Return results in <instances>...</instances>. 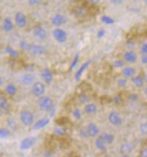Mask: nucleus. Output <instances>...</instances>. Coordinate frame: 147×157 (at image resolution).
Instances as JSON below:
<instances>
[{"mask_svg":"<svg viewBox=\"0 0 147 157\" xmlns=\"http://www.w3.org/2000/svg\"><path fill=\"white\" fill-rule=\"evenodd\" d=\"M37 106L40 112L49 114V113L52 112V111L54 110L55 102L51 97L44 95L43 97H40L37 98Z\"/></svg>","mask_w":147,"mask_h":157,"instance_id":"obj_1","label":"nucleus"},{"mask_svg":"<svg viewBox=\"0 0 147 157\" xmlns=\"http://www.w3.org/2000/svg\"><path fill=\"white\" fill-rule=\"evenodd\" d=\"M19 121L25 127H32L35 122V116L29 109H23L19 113Z\"/></svg>","mask_w":147,"mask_h":157,"instance_id":"obj_2","label":"nucleus"},{"mask_svg":"<svg viewBox=\"0 0 147 157\" xmlns=\"http://www.w3.org/2000/svg\"><path fill=\"white\" fill-rule=\"evenodd\" d=\"M47 91V85L43 81H36L31 86V92L33 97H38L44 96Z\"/></svg>","mask_w":147,"mask_h":157,"instance_id":"obj_3","label":"nucleus"},{"mask_svg":"<svg viewBox=\"0 0 147 157\" xmlns=\"http://www.w3.org/2000/svg\"><path fill=\"white\" fill-rule=\"evenodd\" d=\"M28 52L34 57H41L48 53V48L43 44L38 43H31Z\"/></svg>","mask_w":147,"mask_h":157,"instance_id":"obj_4","label":"nucleus"},{"mask_svg":"<svg viewBox=\"0 0 147 157\" xmlns=\"http://www.w3.org/2000/svg\"><path fill=\"white\" fill-rule=\"evenodd\" d=\"M52 37L54 40L59 44H64L68 39V33L62 28H55L52 30Z\"/></svg>","mask_w":147,"mask_h":157,"instance_id":"obj_5","label":"nucleus"},{"mask_svg":"<svg viewBox=\"0 0 147 157\" xmlns=\"http://www.w3.org/2000/svg\"><path fill=\"white\" fill-rule=\"evenodd\" d=\"M108 122L114 127H120L123 124V119L120 113L116 111H111L108 113L107 116Z\"/></svg>","mask_w":147,"mask_h":157,"instance_id":"obj_6","label":"nucleus"},{"mask_svg":"<svg viewBox=\"0 0 147 157\" xmlns=\"http://www.w3.org/2000/svg\"><path fill=\"white\" fill-rule=\"evenodd\" d=\"M37 77L35 76L33 72H29L26 71L24 74L20 77L19 82L23 86H31L35 82H36Z\"/></svg>","mask_w":147,"mask_h":157,"instance_id":"obj_7","label":"nucleus"},{"mask_svg":"<svg viewBox=\"0 0 147 157\" xmlns=\"http://www.w3.org/2000/svg\"><path fill=\"white\" fill-rule=\"evenodd\" d=\"M32 33H33V37H36L37 39L40 41L46 40L48 37V33L46 31V29L40 24L34 25L33 30H32Z\"/></svg>","mask_w":147,"mask_h":157,"instance_id":"obj_8","label":"nucleus"},{"mask_svg":"<svg viewBox=\"0 0 147 157\" xmlns=\"http://www.w3.org/2000/svg\"><path fill=\"white\" fill-rule=\"evenodd\" d=\"M14 24L20 29H25L28 25V17L23 12H17L14 15Z\"/></svg>","mask_w":147,"mask_h":157,"instance_id":"obj_9","label":"nucleus"},{"mask_svg":"<svg viewBox=\"0 0 147 157\" xmlns=\"http://www.w3.org/2000/svg\"><path fill=\"white\" fill-rule=\"evenodd\" d=\"M40 77L46 85H50L54 80V74L51 69L48 67H43L40 71Z\"/></svg>","mask_w":147,"mask_h":157,"instance_id":"obj_10","label":"nucleus"},{"mask_svg":"<svg viewBox=\"0 0 147 157\" xmlns=\"http://www.w3.org/2000/svg\"><path fill=\"white\" fill-rule=\"evenodd\" d=\"M37 142L36 136H28L23 138L19 143V149L21 151H28L34 146Z\"/></svg>","mask_w":147,"mask_h":157,"instance_id":"obj_11","label":"nucleus"},{"mask_svg":"<svg viewBox=\"0 0 147 157\" xmlns=\"http://www.w3.org/2000/svg\"><path fill=\"white\" fill-rule=\"evenodd\" d=\"M11 110V105L9 102V98L4 93L0 92V112L3 114L9 113Z\"/></svg>","mask_w":147,"mask_h":157,"instance_id":"obj_12","label":"nucleus"},{"mask_svg":"<svg viewBox=\"0 0 147 157\" xmlns=\"http://www.w3.org/2000/svg\"><path fill=\"white\" fill-rule=\"evenodd\" d=\"M122 59L126 63L128 64H135L138 61V55L133 50H127L124 52L122 55Z\"/></svg>","mask_w":147,"mask_h":157,"instance_id":"obj_13","label":"nucleus"},{"mask_svg":"<svg viewBox=\"0 0 147 157\" xmlns=\"http://www.w3.org/2000/svg\"><path fill=\"white\" fill-rule=\"evenodd\" d=\"M4 94L9 97H16L18 93V86L14 82H9L4 86Z\"/></svg>","mask_w":147,"mask_h":157,"instance_id":"obj_14","label":"nucleus"},{"mask_svg":"<svg viewBox=\"0 0 147 157\" xmlns=\"http://www.w3.org/2000/svg\"><path fill=\"white\" fill-rule=\"evenodd\" d=\"M86 129L88 132V135H89V137L90 138H96L97 136H99L100 134H101V131H100L99 126L96 125V123L91 121V122H89L87 124V126H86Z\"/></svg>","mask_w":147,"mask_h":157,"instance_id":"obj_15","label":"nucleus"},{"mask_svg":"<svg viewBox=\"0 0 147 157\" xmlns=\"http://www.w3.org/2000/svg\"><path fill=\"white\" fill-rule=\"evenodd\" d=\"M97 112H98V106L96 103L89 102L83 106L82 112H83V114L87 115V116L92 117V116H95Z\"/></svg>","mask_w":147,"mask_h":157,"instance_id":"obj_16","label":"nucleus"},{"mask_svg":"<svg viewBox=\"0 0 147 157\" xmlns=\"http://www.w3.org/2000/svg\"><path fill=\"white\" fill-rule=\"evenodd\" d=\"M67 23V18L63 14L61 13H56L51 17L52 25L55 28H61Z\"/></svg>","mask_w":147,"mask_h":157,"instance_id":"obj_17","label":"nucleus"},{"mask_svg":"<svg viewBox=\"0 0 147 157\" xmlns=\"http://www.w3.org/2000/svg\"><path fill=\"white\" fill-rule=\"evenodd\" d=\"M121 74L122 77H125L126 79H130L131 77L137 75V71L136 67L132 66H125L121 71Z\"/></svg>","mask_w":147,"mask_h":157,"instance_id":"obj_18","label":"nucleus"},{"mask_svg":"<svg viewBox=\"0 0 147 157\" xmlns=\"http://www.w3.org/2000/svg\"><path fill=\"white\" fill-rule=\"evenodd\" d=\"M49 123H50V118L49 117H43V118L36 121L33 123V125L32 126V129L33 131H39L41 129L44 128L46 126H48Z\"/></svg>","mask_w":147,"mask_h":157,"instance_id":"obj_19","label":"nucleus"},{"mask_svg":"<svg viewBox=\"0 0 147 157\" xmlns=\"http://www.w3.org/2000/svg\"><path fill=\"white\" fill-rule=\"evenodd\" d=\"M91 62H92V60L90 59V60H87V62H85V63H83L82 65L80 66L78 70H77L76 72H75V74H74V79H75V81H76V82L80 81V79L82 78V75L84 73V71L88 68V67L90 66Z\"/></svg>","mask_w":147,"mask_h":157,"instance_id":"obj_20","label":"nucleus"},{"mask_svg":"<svg viewBox=\"0 0 147 157\" xmlns=\"http://www.w3.org/2000/svg\"><path fill=\"white\" fill-rule=\"evenodd\" d=\"M94 145H95V147L96 148V150L99 151L106 153L108 151V146L105 143L104 140L100 137V136L94 139Z\"/></svg>","mask_w":147,"mask_h":157,"instance_id":"obj_21","label":"nucleus"},{"mask_svg":"<svg viewBox=\"0 0 147 157\" xmlns=\"http://www.w3.org/2000/svg\"><path fill=\"white\" fill-rule=\"evenodd\" d=\"M4 52L7 55H9L12 59H14V60L19 59L20 57H21L20 52L17 51V49L14 48L12 46H5V48H4Z\"/></svg>","mask_w":147,"mask_h":157,"instance_id":"obj_22","label":"nucleus"},{"mask_svg":"<svg viewBox=\"0 0 147 157\" xmlns=\"http://www.w3.org/2000/svg\"><path fill=\"white\" fill-rule=\"evenodd\" d=\"M14 23L11 17H7L2 22V29L5 33H10L14 29Z\"/></svg>","mask_w":147,"mask_h":157,"instance_id":"obj_23","label":"nucleus"},{"mask_svg":"<svg viewBox=\"0 0 147 157\" xmlns=\"http://www.w3.org/2000/svg\"><path fill=\"white\" fill-rule=\"evenodd\" d=\"M130 82L132 83L135 87L136 88H142L145 86V79L141 76L136 75L135 77H131L130 79Z\"/></svg>","mask_w":147,"mask_h":157,"instance_id":"obj_24","label":"nucleus"},{"mask_svg":"<svg viewBox=\"0 0 147 157\" xmlns=\"http://www.w3.org/2000/svg\"><path fill=\"white\" fill-rule=\"evenodd\" d=\"M100 137L104 140L105 143L107 146L111 145L115 140V135L112 134V133H110V132H101Z\"/></svg>","mask_w":147,"mask_h":157,"instance_id":"obj_25","label":"nucleus"},{"mask_svg":"<svg viewBox=\"0 0 147 157\" xmlns=\"http://www.w3.org/2000/svg\"><path fill=\"white\" fill-rule=\"evenodd\" d=\"M134 150V146L131 143L124 142L120 146V152L122 155H130Z\"/></svg>","mask_w":147,"mask_h":157,"instance_id":"obj_26","label":"nucleus"},{"mask_svg":"<svg viewBox=\"0 0 147 157\" xmlns=\"http://www.w3.org/2000/svg\"><path fill=\"white\" fill-rule=\"evenodd\" d=\"M6 126H7V128L9 129L11 132H15L18 127L17 122L15 120V118L11 117H9L6 119Z\"/></svg>","mask_w":147,"mask_h":157,"instance_id":"obj_27","label":"nucleus"},{"mask_svg":"<svg viewBox=\"0 0 147 157\" xmlns=\"http://www.w3.org/2000/svg\"><path fill=\"white\" fill-rule=\"evenodd\" d=\"M77 101H78V103L84 106L87 103L91 102V97L87 93H81V94L78 95Z\"/></svg>","mask_w":147,"mask_h":157,"instance_id":"obj_28","label":"nucleus"},{"mask_svg":"<svg viewBox=\"0 0 147 157\" xmlns=\"http://www.w3.org/2000/svg\"><path fill=\"white\" fill-rule=\"evenodd\" d=\"M82 114L83 112L80 108L78 107H75L73 110L72 111V116L76 121H81L82 118Z\"/></svg>","mask_w":147,"mask_h":157,"instance_id":"obj_29","label":"nucleus"},{"mask_svg":"<svg viewBox=\"0 0 147 157\" xmlns=\"http://www.w3.org/2000/svg\"><path fill=\"white\" fill-rule=\"evenodd\" d=\"M128 84V79L125 78V77H120L119 79L116 81V86L120 89H124L126 87Z\"/></svg>","mask_w":147,"mask_h":157,"instance_id":"obj_30","label":"nucleus"},{"mask_svg":"<svg viewBox=\"0 0 147 157\" xmlns=\"http://www.w3.org/2000/svg\"><path fill=\"white\" fill-rule=\"evenodd\" d=\"M54 135H56L57 136H64L67 135V131L62 126H55L52 131Z\"/></svg>","mask_w":147,"mask_h":157,"instance_id":"obj_31","label":"nucleus"},{"mask_svg":"<svg viewBox=\"0 0 147 157\" xmlns=\"http://www.w3.org/2000/svg\"><path fill=\"white\" fill-rule=\"evenodd\" d=\"M101 21L102 23H103L106 25H112L115 23V20L113 17H110L108 15H103L101 17Z\"/></svg>","mask_w":147,"mask_h":157,"instance_id":"obj_32","label":"nucleus"},{"mask_svg":"<svg viewBox=\"0 0 147 157\" xmlns=\"http://www.w3.org/2000/svg\"><path fill=\"white\" fill-rule=\"evenodd\" d=\"M30 44L31 43H29V41L25 40V39H22L18 43V46H19V48L21 49V51L28 52L29 47H30Z\"/></svg>","mask_w":147,"mask_h":157,"instance_id":"obj_33","label":"nucleus"},{"mask_svg":"<svg viewBox=\"0 0 147 157\" xmlns=\"http://www.w3.org/2000/svg\"><path fill=\"white\" fill-rule=\"evenodd\" d=\"M79 59H80V54L79 53H76L75 56L73 57V59L72 61L71 64H70V67H69V71H72L76 66L77 64L79 63Z\"/></svg>","mask_w":147,"mask_h":157,"instance_id":"obj_34","label":"nucleus"},{"mask_svg":"<svg viewBox=\"0 0 147 157\" xmlns=\"http://www.w3.org/2000/svg\"><path fill=\"white\" fill-rule=\"evenodd\" d=\"M126 66V63L123 59H116L112 63V67L116 69H122Z\"/></svg>","mask_w":147,"mask_h":157,"instance_id":"obj_35","label":"nucleus"},{"mask_svg":"<svg viewBox=\"0 0 147 157\" xmlns=\"http://www.w3.org/2000/svg\"><path fill=\"white\" fill-rule=\"evenodd\" d=\"M139 133L141 136H147V121L141 123L139 126Z\"/></svg>","mask_w":147,"mask_h":157,"instance_id":"obj_36","label":"nucleus"},{"mask_svg":"<svg viewBox=\"0 0 147 157\" xmlns=\"http://www.w3.org/2000/svg\"><path fill=\"white\" fill-rule=\"evenodd\" d=\"M11 131L8 128H1L0 129V138L1 139H4L9 137L11 134Z\"/></svg>","mask_w":147,"mask_h":157,"instance_id":"obj_37","label":"nucleus"},{"mask_svg":"<svg viewBox=\"0 0 147 157\" xmlns=\"http://www.w3.org/2000/svg\"><path fill=\"white\" fill-rule=\"evenodd\" d=\"M78 135H79V136L81 137L82 139H84V140H86V139H88V138H90V137H89V135H88L87 131V129H86V127L80 129L79 132H78Z\"/></svg>","mask_w":147,"mask_h":157,"instance_id":"obj_38","label":"nucleus"},{"mask_svg":"<svg viewBox=\"0 0 147 157\" xmlns=\"http://www.w3.org/2000/svg\"><path fill=\"white\" fill-rule=\"evenodd\" d=\"M127 100L129 101H130V102H136V101H138V94H136V93H130V94L128 95Z\"/></svg>","mask_w":147,"mask_h":157,"instance_id":"obj_39","label":"nucleus"},{"mask_svg":"<svg viewBox=\"0 0 147 157\" xmlns=\"http://www.w3.org/2000/svg\"><path fill=\"white\" fill-rule=\"evenodd\" d=\"M106 30H105L104 29H101L98 30V32H97L96 37H97L98 39H102V38H103V37L106 36Z\"/></svg>","mask_w":147,"mask_h":157,"instance_id":"obj_40","label":"nucleus"},{"mask_svg":"<svg viewBox=\"0 0 147 157\" xmlns=\"http://www.w3.org/2000/svg\"><path fill=\"white\" fill-rule=\"evenodd\" d=\"M138 157H147V146H144L140 150Z\"/></svg>","mask_w":147,"mask_h":157,"instance_id":"obj_41","label":"nucleus"},{"mask_svg":"<svg viewBox=\"0 0 147 157\" xmlns=\"http://www.w3.org/2000/svg\"><path fill=\"white\" fill-rule=\"evenodd\" d=\"M140 52H141V56L147 55V42L146 43H144L141 46Z\"/></svg>","mask_w":147,"mask_h":157,"instance_id":"obj_42","label":"nucleus"},{"mask_svg":"<svg viewBox=\"0 0 147 157\" xmlns=\"http://www.w3.org/2000/svg\"><path fill=\"white\" fill-rule=\"evenodd\" d=\"M42 2L43 0H29V4L31 7H35V6L39 5Z\"/></svg>","mask_w":147,"mask_h":157,"instance_id":"obj_43","label":"nucleus"},{"mask_svg":"<svg viewBox=\"0 0 147 157\" xmlns=\"http://www.w3.org/2000/svg\"><path fill=\"white\" fill-rule=\"evenodd\" d=\"M113 101L116 104H121L123 101V99H122V97L121 96H115L113 97Z\"/></svg>","mask_w":147,"mask_h":157,"instance_id":"obj_44","label":"nucleus"},{"mask_svg":"<svg viewBox=\"0 0 147 157\" xmlns=\"http://www.w3.org/2000/svg\"><path fill=\"white\" fill-rule=\"evenodd\" d=\"M110 2L112 5L119 6L121 5V4L124 2V0H110Z\"/></svg>","mask_w":147,"mask_h":157,"instance_id":"obj_45","label":"nucleus"},{"mask_svg":"<svg viewBox=\"0 0 147 157\" xmlns=\"http://www.w3.org/2000/svg\"><path fill=\"white\" fill-rule=\"evenodd\" d=\"M141 62L142 64L147 65V55L141 56Z\"/></svg>","mask_w":147,"mask_h":157,"instance_id":"obj_46","label":"nucleus"},{"mask_svg":"<svg viewBox=\"0 0 147 157\" xmlns=\"http://www.w3.org/2000/svg\"><path fill=\"white\" fill-rule=\"evenodd\" d=\"M91 4H97L101 2V0H88Z\"/></svg>","mask_w":147,"mask_h":157,"instance_id":"obj_47","label":"nucleus"},{"mask_svg":"<svg viewBox=\"0 0 147 157\" xmlns=\"http://www.w3.org/2000/svg\"><path fill=\"white\" fill-rule=\"evenodd\" d=\"M3 84H4V81H3V78L2 77H0V88L3 87Z\"/></svg>","mask_w":147,"mask_h":157,"instance_id":"obj_48","label":"nucleus"},{"mask_svg":"<svg viewBox=\"0 0 147 157\" xmlns=\"http://www.w3.org/2000/svg\"><path fill=\"white\" fill-rule=\"evenodd\" d=\"M143 91H144L145 97H146V99H147V86H145V87H144V90H143Z\"/></svg>","mask_w":147,"mask_h":157,"instance_id":"obj_49","label":"nucleus"},{"mask_svg":"<svg viewBox=\"0 0 147 157\" xmlns=\"http://www.w3.org/2000/svg\"><path fill=\"white\" fill-rule=\"evenodd\" d=\"M121 157H130V155H122V156Z\"/></svg>","mask_w":147,"mask_h":157,"instance_id":"obj_50","label":"nucleus"},{"mask_svg":"<svg viewBox=\"0 0 147 157\" xmlns=\"http://www.w3.org/2000/svg\"><path fill=\"white\" fill-rule=\"evenodd\" d=\"M144 3L145 5H147V0H144Z\"/></svg>","mask_w":147,"mask_h":157,"instance_id":"obj_51","label":"nucleus"},{"mask_svg":"<svg viewBox=\"0 0 147 157\" xmlns=\"http://www.w3.org/2000/svg\"><path fill=\"white\" fill-rule=\"evenodd\" d=\"M103 157H111V156H110V155H105V156H103Z\"/></svg>","mask_w":147,"mask_h":157,"instance_id":"obj_52","label":"nucleus"},{"mask_svg":"<svg viewBox=\"0 0 147 157\" xmlns=\"http://www.w3.org/2000/svg\"><path fill=\"white\" fill-rule=\"evenodd\" d=\"M43 157H44V156H43Z\"/></svg>","mask_w":147,"mask_h":157,"instance_id":"obj_53","label":"nucleus"}]
</instances>
